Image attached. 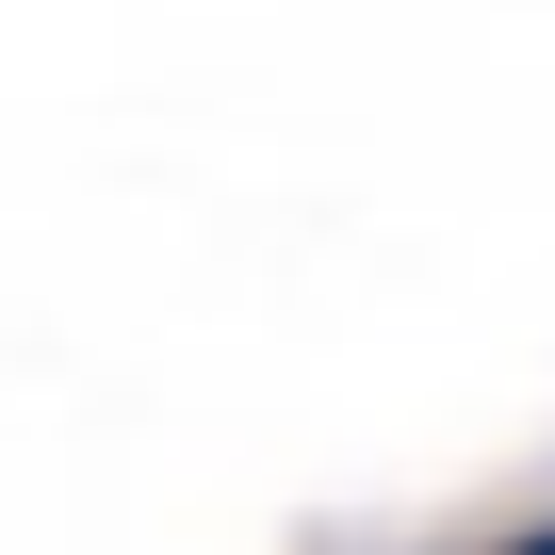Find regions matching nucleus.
Masks as SVG:
<instances>
[{
    "instance_id": "obj_1",
    "label": "nucleus",
    "mask_w": 555,
    "mask_h": 555,
    "mask_svg": "<svg viewBox=\"0 0 555 555\" xmlns=\"http://www.w3.org/2000/svg\"><path fill=\"white\" fill-rule=\"evenodd\" d=\"M457 555H555V506H522V522H490V539H457Z\"/></svg>"
}]
</instances>
